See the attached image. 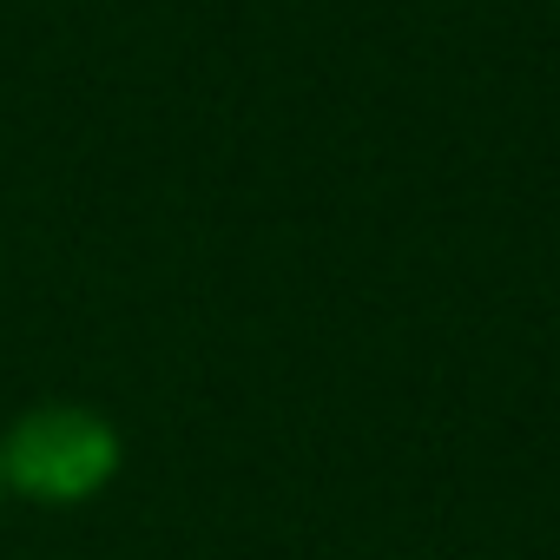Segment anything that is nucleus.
<instances>
[{
    "instance_id": "nucleus-2",
    "label": "nucleus",
    "mask_w": 560,
    "mask_h": 560,
    "mask_svg": "<svg viewBox=\"0 0 560 560\" xmlns=\"http://www.w3.org/2000/svg\"><path fill=\"white\" fill-rule=\"evenodd\" d=\"M0 508H8V488H0Z\"/></svg>"
},
{
    "instance_id": "nucleus-1",
    "label": "nucleus",
    "mask_w": 560,
    "mask_h": 560,
    "mask_svg": "<svg viewBox=\"0 0 560 560\" xmlns=\"http://www.w3.org/2000/svg\"><path fill=\"white\" fill-rule=\"evenodd\" d=\"M126 468V435L80 396H40L0 429V488L27 508H86Z\"/></svg>"
}]
</instances>
